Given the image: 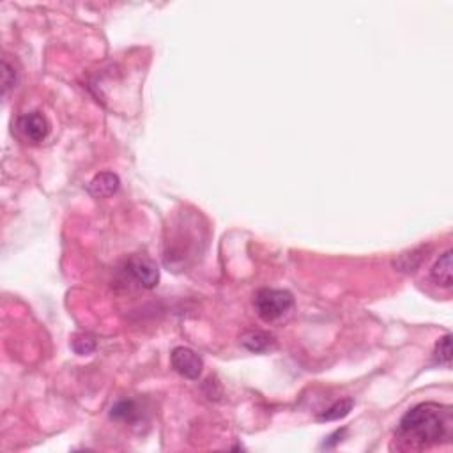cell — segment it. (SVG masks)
I'll list each match as a JSON object with an SVG mask.
<instances>
[{"label":"cell","mask_w":453,"mask_h":453,"mask_svg":"<svg viewBox=\"0 0 453 453\" xmlns=\"http://www.w3.org/2000/svg\"><path fill=\"white\" fill-rule=\"evenodd\" d=\"M452 409L439 404H418L400 418L397 436L416 446L437 445L452 436Z\"/></svg>","instance_id":"6da1fadb"},{"label":"cell","mask_w":453,"mask_h":453,"mask_svg":"<svg viewBox=\"0 0 453 453\" xmlns=\"http://www.w3.org/2000/svg\"><path fill=\"white\" fill-rule=\"evenodd\" d=\"M254 305L255 312L264 322H275L294 307V298L283 289H261L255 294Z\"/></svg>","instance_id":"7a4b0ae2"},{"label":"cell","mask_w":453,"mask_h":453,"mask_svg":"<svg viewBox=\"0 0 453 453\" xmlns=\"http://www.w3.org/2000/svg\"><path fill=\"white\" fill-rule=\"evenodd\" d=\"M170 363L172 368L179 375L192 379V381L199 379L200 374H202V368H204L202 357L190 347H175L170 354Z\"/></svg>","instance_id":"3957f363"},{"label":"cell","mask_w":453,"mask_h":453,"mask_svg":"<svg viewBox=\"0 0 453 453\" xmlns=\"http://www.w3.org/2000/svg\"><path fill=\"white\" fill-rule=\"evenodd\" d=\"M128 275L144 289H154L159 282V269L151 258L144 255H135L126 264Z\"/></svg>","instance_id":"277c9868"},{"label":"cell","mask_w":453,"mask_h":453,"mask_svg":"<svg viewBox=\"0 0 453 453\" xmlns=\"http://www.w3.org/2000/svg\"><path fill=\"white\" fill-rule=\"evenodd\" d=\"M16 128L27 140L34 142V144L45 140L48 137V131H50V124H48L46 117L41 112H30L20 115L16 121Z\"/></svg>","instance_id":"5b68a950"},{"label":"cell","mask_w":453,"mask_h":453,"mask_svg":"<svg viewBox=\"0 0 453 453\" xmlns=\"http://www.w3.org/2000/svg\"><path fill=\"white\" fill-rule=\"evenodd\" d=\"M119 184H121V181H119L115 174H112V172H101L89 183L87 190L96 199H104V197L113 195L119 190Z\"/></svg>","instance_id":"8992f818"},{"label":"cell","mask_w":453,"mask_h":453,"mask_svg":"<svg viewBox=\"0 0 453 453\" xmlns=\"http://www.w3.org/2000/svg\"><path fill=\"white\" fill-rule=\"evenodd\" d=\"M452 258H453L452 250H446L445 254L437 258L436 264L432 266V269H430V276H432V280L437 283V285H443V287H452V283H453Z\"/></svg>","instance_id":"52a82bcc"},{"label":"cell","mask_w":453,"mask_h":453,"mask_svg":"<svg viewBox=\"0 0 453 453\" xmlns=\"http://www.w3.org/2000/svg\"><path fill=\"white\" fill-rule=\"evenodd\" d=\"M275 344V338L269 333L264 331H248L241 337V345L250 353H264Z\"/></svg>","instance_id":"ba28073f"},{"label":"cell","mask_w":453,"mask_h":453,"mask_svg":"<svg viewBox=\"0 0 453 453\" xmlns=\"http://www.w3.org/2000/svg\"><path fill=\"white\" fill-rule=\"evenodd\" d=\"M138 406L135 400L131 399H122L119 402H115L110 409V418L117 421H133L135 418H138Z\"/></svg>","instance_id":"9c48e42d"},{"label":"cell","mask_w":453,"mask_h":453,"mask_svg":"<svg viewBox=\"0 0 453 453\" xmlns=\"http://www.w3.org/2000/svg\"><path fill=\"white\" fill-rule=\"evenodd\" d=\"M354 406V400L353 399H344V400H338V402H335L329 409H326L324 412H320L319 416H317V420L319 421H337V420H342V418H345V416L349 415L351 409H353Z\"/></svg>","instance_id":"30bf717a"},{"label":"cell","mask_w":453,"mask_h":453,"mask_svg":"<svg viewBox=\"0 0 453 453\" xmlns=\"http://www.w3.org/2000/svg\"><path fill=\"white\" fill-rule=\"evenodd\" d=\"M432 357L436 365L450 366V362H452V337L450 335H445L436 342Z\"/></svg>","instance_id":"8fae6325"},{"label":"cell","mask_w":453,"mask_h":453,"mask_svg":"<svg viewBox=\"0 0 453 453\" xmlns=\"http://www.w3.org/2000/svg\"><path fill=\"white\" fill-rule=\"evenodd\" d=\"M16 83V71L9 64L8 58L2 60V85H4V94H8Z\"/></svg>","instance_id":"7c38bea8"},{"label":"cell","mask_w":453,"mask_h":453,"mask_svg":"<svg viewBox=\"0 0 453 453\" xmlns=\"http://www.w3.org/2000/svg\"><path fill=\"white\" fill-rule=\"evenodd\" d=\"M71 347H73V351H75L76 354H80V356H85V354H91L92 351L96 349V342L89 337L75 338V340L71 342Z\"/></svg>","instance_id":"4fadbf2b"},{"label":"cell","mask_w":453,"mask_h":453,"mask_svg":"<svg viewBox=\"0 0 453 453\" xmlns=\"http://www.w3.org/2000/svg\"><path fill=\"white\" fill-rule=\"evenodd\" d=\"M345 434H347V428H338V430H335L331 436L326 437L324 443H322V448H333V446H337L338 443L344 439Z\"/></svg>","instance_id":"5bb4252c"}]
</instances>
